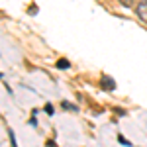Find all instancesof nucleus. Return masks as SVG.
Listing matches in <instances>:
<instances>
[{"label": "nucleus", "mask_w": 147, "mask_h": 147, "mask_svg": "<svg viewBox=\"0 0 147 147\" xmlns=\"http://www.w3.org/2000/svg\"><path fill=\"white\" fill-rule=\"evenodd\" d=\"M136 12H137V16H139V20L147 24V0H141V2L137 4Z\"/></svg>", "instance_id": "f257e3e1"}, {"label": "nucleus", "mask_w": 147, "mask_h": 147, "mask_svg": "<svg viewBox=\"0 0 147 147\" xmlns=\"http://www.w3.org/2000/svg\"><path fill=\"white\" fill-rule=\"evenodd\" d=\"M100 84H102V88H104V90H108V92L116 88V82H114V79H112V77H108V75H102Z\"/></svg>", "instance_id": "f03ea898"}, {"label": "nucleus", "mask_w": 147, "mask_h": 147, "mask_svg": "<svg viewBox=\"0 0 147 147\" xmlns=\"http://www.w3.org/2000/svg\"><path fill=\"white\" fill-rule=\"evenodd\" d=\"M57 67L59 69H69V61L67 59H59V61H57Z\"/></svg>", "instance_id": "7ed1b4c3"}, {"label": "nucleus", "mask_w": 147, "mask_h": 147, "mask_svg": "<svg viewBox=\"0 0 147 147\" xmlns=\"http://www.w3.org/2000/svg\"><path fill=\"white\" fill-rule=\"evenodd\" d=\"M118 139H120V143H122V145H131V143H129V141H127V139H124V137H122V136L118 137Z\"/></svg>", "instance_id": "20e7f679"}, {"label": "nucleus", "mask_w": 147, "mask_h": 147, "mask_svg": "<svg viewBox=\"0 0 147 147\" xmlns=\"http://www.w3.org/2000/svg\"><path fill=\"white\" fill-rule=\"evenodd\" d=\"M120 2H122L124 6H131V4H134V0H120Z\"/></svg>", "instance_id": "39448f33"}, {"label": "nucleus", "mask_w": 147, "mask_h": 147, "mask_svg": "<svg viewBox=\"0 0 147 147\" xmlns=\"http://www.w3.org/2000/svg\"><path fill=\"white\" fill-rule=\"evenodd\" d=\"M45 112L47 114H53V106H51V104H47V106H45Z\"/></svg>", "instance_id": "423d86ee"}, {"label": "nucleus", "mask_w": 147, "mask_h": 147, "mask_svg": "<svg viewBox=\"0 0 147 147\" xmlns=\"http://www.w3.org/2000/svg\"><path fill=\"white\" fill-rule=\"evenodd\" d=\"M47 147H55V145H53V143H51V141H47Z\"/></svg>", "instance_id": "0eeeda50"}]
</instances>
